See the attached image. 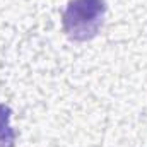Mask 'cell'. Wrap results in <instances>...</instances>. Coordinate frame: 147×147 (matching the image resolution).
<instances>
[{
  "instance_id": "2",
  "label": "cell",
  "mask_w": 147,
  "mask_h": 147,
  "mask_svg": "<svg viewBox=\"0 0 147 147\" xmlns=\"http://www.w3.org/2000/svg\"><path fill=\"white\" fill-rule=\"evenodd\" d=\"M12 110L10 106L0 103V147H16V130L10 125Z\"/></svg>"
},
{
  "instance_id": "1",
  "label": "cell",
  "mask_w": 147,
  "mask_h": 147,
  "mask_svg": "<svg viewBox=\"0 0 147 147\" xmlns=\"http://www.w3.org/2000/svg\"><path fill=\"white\" fill-rule=\"evenodd\" d=\"M108 10L106 0H69L62 14V28L70 41L84 43L98 36Z\"/></svg>"
}]
</instances>
